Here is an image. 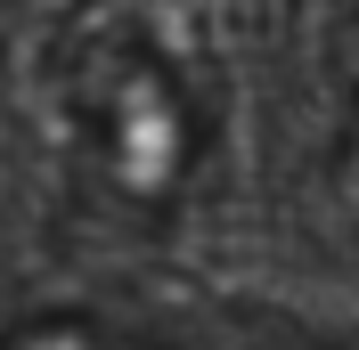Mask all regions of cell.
Returning a JSON list of instances; mask_svg holds the SVG:
<instances>
[{"label": "cell", "mask_w": 359, "mask_h": 350, "mask_svg": "<svg viewBox=\"0 0 359 350\" xmlns=\"http://www.w3.org/2000/svg\"><path fill=\"white\" fill-rule=\"evenodd\" d=\"M33 114L66 188L107 220H180L221 163V82L147 8H74L33 49Z\"/></svg>", "instance_id": "cell-1"}, {"label": "cell", "mask_w": 359, "mask_h": 350, "mask_svg": "<svg viewBox=\"0 0 359 350\" xmlns=\"http://www.w3.org/2000/svg\"><path fill=\"white\" fill-rule=\"evenodd\" d=\"M25 8H33V0H0V33H8V24L25 17Z\"/></svg>", "instance_id": "cell-2"}]
</instances>
